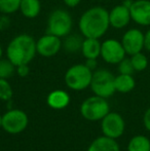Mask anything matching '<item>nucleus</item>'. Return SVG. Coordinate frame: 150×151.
Wrapping results in <instances>:
<instances>
[{
    "label": "nucleus",
    "instance_id": "obj_1",
    "mask_svg": "<svg viewBox=\"0 0 150 151\" xmlns=\"http://www.w3.org/2000/svg\"><path fill=\"white\" fill-rule=\"evenodd\" d=\"M110 27L109 12L102 6H94L82 14L78 22L80 33L85 38L100 39Z\"/></svg>",
    "mask_w": 150,
    "mask_h": 151
},
{
    "label": "nucleus",
    "instance_id": "obj_2",
    "mask_svg": "<svg viewBox=\"0 0 150 151\" xmlns=\"http://www.w3.org/2000/svg\"><path fill=\"white\" fill-rule=\"evenodd\" d=\"M36 54V41L29 34H20L16 36L6 48L7 59L16 67L24 64L29 65Z\"/></svg>",
    "mask_w": 150,
    "mask_h": 151
},
{
    "label": "nucleus",
    "instance_id": "obj_3",
    "mask_svg": "<svg viewBox=\"0 0 150 151\" xmlns=\"http://www.w3.org/2000/svg\"><path fill=\"white\" fill-rule=\"evenodd\" d=\"M93 71L84 64H76L65 73V83L70 90L83 91L90 86Z\"/></svg>",
    "mask_w": 150,
    "mask_h": 151
},
{
    "label": "nucleus",
    "instance_id": "obj_4",
    "mask_svg": "<svg viewBox=\"0 0 150 151\" xmlns=\"http://www.w3.org/2000/svg\"><path fill=\"white\" fill-rule=\"evenodd\" d=\"M110 112V107L105 98L93 96L82 102L80 113L85 119L90 121L102 120Z\"/></svg>",
    "mask_w": 150,
    "mask_h": 151
},
{
    "label": "nucleus",
    "instance_id": "obj_5",
    "mask_svg": "<svg viewBox=\"0 0 150 151\" xmlns=\"http://www.w3.org/2000/svg\"><path fill=\"white\" fill-rule=\"evenodd\" d=\"M73 20L71 14L65 9H56L50 14L47 21V33L58 37H66L71 33Z\"/></svg>",
    "mask_w": 150,
    "mask_h": 151
},
{
    "label": "nucleus",
    "instance_id": "obj_6",
    "mask_svg": "<svg viewBox=\"0 0 150 151\" xmlns=\"http://www.w3.org/2000/svg\"><path fill=\"white\" fill-rule=\"evenodd\" d=\"M115 76L106 69H98L93 72L90 88L96 96L102 98H110L116 91L114 86Z\"/></svg>",
    "mask_w": 150,
    "mask_h": 151
},
{
    "label": "nucleus",
    "instance_id": "obj_7",
    "mask_svg": "<svg viewBox=\"0 0 150 151\" xmlns=\"http://www.w3.org/2000/svg\"><path fill=\"white\" fill-rule=\"evenodd\" d=\"M28 116L21 109H9L2 115V129L8 134H20L28 125Z\"/></svg>",
    "mask_w": 150,
    "mask_h": 151
},
{
    "label": "nucleus",
    "instance_id": "obj_8",
    "mask_svg": "<svg viewBox=\"0 0 150 151\" xmlns=\"http://www.w3.org/2000/svg\"><path fill=\"white\" fill-rule=\"evenodd\" d=\"M101 129L104 136L116 140L123 135L126 122L120 114L116 112H109L101 120Z\"/></svg>",
    "mask_w": 150,
    "mask_h": 151
},
{
    "label": "nucleus",
    "instance_id": "obj_9",
    "mask_svg": "<svg viewBox=\"0 0 150 151\" xmlns=\"http://www.w3.org/2000/svg\"><path fill=\"white\" fill-rule=\"evenodd\" d=\"M126 50L121 41L116 39H106L101 43V55L102 59L108 64H118L126 58Z\"/></svg>",
    "mask_w": 150,
    "mask_h": 151
},
{
    "label": "nucleus",
    "instance_id": "obj_10",
    "mask_svg": "<svg viewBox=\"0 0 150 151\" xmlns=\"http://www.w3.org/2000/svg\"><path fill=\"white\" fill-rule=\"evenodd\" d=\"M62 46L63 42L60 37L46 33L36 41V52L44 58H50L56 56Z\"/></svg>",
    "mask_w": 150,
    "mask_h": 151
},
{
    "label": "nucleus",
    "instance_id": "obj_11",
    "mask_svg": "<svg viewBox=\"0 0 150 151\" xmlns=\"http://www.w3.org/2000/svg\"><path fill=\"white\" fill-rule=\"evenodd\" d=\"M121 44L126 55H135L140 52L144 48V33L136 28L130 29L123 34Z\"/></svg>",
    "mask_w": 150,
    "mask_h": 151
},
{
    "label": "nucleus",
    "instance_id": "obj_12",
    "mask_svg": "<svg viewBox=\"0 0 150 151\" xmlns=\"http://www.w3.org/2000/svg\"><path fill=\"white\" fill-rule=\"evenodd\" d=\"M131 18L140 26H150V0H135L130 7Z\"/></svg>",
    "mask_w": 150,
    "mask_h": 151
},
{
    "label": "nucleus",
    "instance_id": "obj_13",
    "mask_svg": "<svg viewBox=\"0 0 150 151\" xmlns=\"http://www.w3.org/2000/svg\"><path fill=\"white\" fill-rule=\"evenodd\" d=\"M131 12L130 8L123 4L114 6L109 12V22L110 26L115 29H122L128 25L131 22Z\"/></svg>",
    "mask_w": 150,
    "mask_h": 151
},
{
    "label": "nucleus",
    "instance_id": "obj_14",
    "mask_svg": "<svg viewBox=\"0 0 150 151\" xmlns=\"http://www.w3.org/2000/svg\"><path fill=\"white\" fill-rule=\"evenodd\" d=\"M48 106L52 109H64L70 103V97H69L68 93L62 90H56L52 91L50 95L47 96L46 99Z\"/></svg>",
    "mask_w": 150,
    "mask_h": 151
},
{
    "label": "nucleus",
    "instance_id": "obj_15",
    "mask_svg": "<svg viewBox=\"0 0 150 151\" xmlns=\"http://www.w3.org/2000/svg\"><path fill=\"white\" fill-rule=\"evenodd\" d=\"M88 151H120V149L116 140L103 135L102 137H98L92 142V144L88 146Z\"/></svg>",
    "mask_w": 150,
    "mask_h": 151
},
{
    "label": "nucleus",
    "instance_id": "obj_16",
    "mask_svg": "<svg viewBox=\"0 0 150 151\" xmlns=\"http://www.w3.org/2000/svg\"><path fill=\"white\" fill-rule=\"evenodd\" d=\"M81 52L85 59H98L101 55V42L98 38L84 37L81 45Z\"/></svg>",
    "mask_w": 150,
    "mask_h": 151
},
{
    "label": "nucleus",
    "instance_id": "obj_17",
    "mask_svg": "<svg viewBox=\"0 0 150 151\" xmlns=\"http://www.w3.org/2000/svg\"><path fill=\"white\" fill-rule=\"evenodd\" d=\"M114 86H115L116 91L126 93L134 90L135 86H136V81H135L133 75H130V74H119V75L115 76Z\"/></svg>",
    "mask_w": 150,
    "mask_h": 151
},
{
    "label": "nucleus",
    "instance_id": "obj_18",
    "mask_svg": "<svg viewBox=\"0 0 150 151\" xmlns=\"http://www.w3.org/2000/svg\"><path fill=\"white\" fill-rule=\"evenodd\" d=\"M41 4L39 0H21L20 12L27 19H34L40 14Z\"/></svg>",
    "mask_w": 150,
    "mask_h": 151
},
{
    "label": "nucleus",
    "instance_id": "obj_19",
    "mask_svg": "<svg viewBox=\"0 0 150 151\" xmlns=\"http://www.w3.org/2000/svg\"><path fill=\"white\" fill-rule=\"evenodd\" d=\"M128 151H150V140L143 135H137L130 140Z\"/></svg>",
    "mask_w": 150,
    "mask_h": 151
},
{
    "label": "nucleus",
    "instance_id": "obj_20",
    "mask_svg": "<svg viewBox=\"0 0 150 151\" xmlns=\"http://www.w3.org/2000/svg\"><path fill=\"white\" fill-rule=\"evenodd\" d=\"M83 40L78 35H67L65 37V41L63 42V46L68 52H77L81 50V45Z\"/></svg>",
    "mask_w": 150,
    "mask_h": 151
},
{
    "label": "nucleus",
    "instance_id": "obj_21",
    "mask_svg": "<svg viewBox=\"0 0 150 151\" xmlns=\"http://www.w3.org/2000/svg\"><path fill=\"white\" fill-rule=\"evenodd\" d=\"M130 59L133 64V67H134L135 71H138V72L143 71L148 66V59H147V57L142 52L132 55Z\"/></svg>",
    "mask_w": 150,
    "mask_h": 151
},
{
    "label": "nucleus",
    "instance_id": "obj_22",
    "mask_svg": "<svg viewBox=\"0 0 150 151\" xmlns=\"http://www.w3.org/2000/svg\"><path fill=\"white\" fill-rule=\"evenodd\" d=\"M21 0H0V12L10 14L20 10Z\"/></svg>",
    "mask_w": 150,
    "mask_h": 151
},
{
    "label": "nucleus",
    "instance_id": "obj_23",
    "mask_svg": "<svg viewBox=\"0 0 150 151\" xmlns=\"http://www.w3.org/2000/svg\"><path fill=\"white\" fill-rule=\"evenodd\" d=\"M17 67L8 59L1 60L0 59V78L7 79L14 75Z\"/></svg>",
    "mask_w": 150,
    "mask_h": 151
},
{
    "label": "nucleus",
    "instance_id": "obj_24",
    "mask_svg": "<svg viewBox=\"0 0 150 151\" xmlns=\"http://www.w3.org/2000/svg\"><path fill=\"white\" fill-rule=\"evenodd\" d=\"M14 95L12 88L7 79L0 78V100L1 101H10Z\"/></svg>",
    "mask_w": 150,
    "mask_h": 151
},
{
    "label": "nucleus",
    "instance_id": "obj_25",
    "mask_svg": "<svg viewBox=\"0 0 150 151\" xmlns=\"http://www.w3.org/2000/svg\"><path fill=\"white\" fill-rule=\"evenodd\" d=\"M117 65H118L119 74H130V75H132L135 72V69H134V67H133L131 59L124 58L123 60L120 61Z\"/></svg>",
    "mask_w": 150,
    "mask_h": 151
},
{
    "label": "nucleus",
    "instance_id": "obj_26",
    "mask_svg": "<svg viewBox=\"0 0 150 151\" xmlns=\"http://www.w3.org/2000/svg\"><path fill=\"white\" fill-rule=\"evenodd\" d=\"M16 71L20 77H26L30 72V68H29L28 64H24V65L17 66Z\"/></svg>",
    "mask_w": 150,
    "mask_h": 151
},
{
    "label": "nucleus",
    "instance_id": "obj_27",
    "mask_svg": "<svg viewBox=\"0 0 150 151\" xmlns=\"http://www.w3.org/2000/svg\"><path fill=\"white\" fill-rule=\"evenodd\" d=\"M143 123H144L145 129L150 132V108L145 111L144 116H143Z\"/></svg>",
    "mask_w": 150,
    "mask_h": 151
},
{
    "label": "nucleus",
    "instance_id": "obj_28",
    "mask_svg": "<svg viewBox=\"0 0 150 151\" xmlns=\"http://www.w3.org/2000/svg\"><path fill=\"white\" fill-rule=\"evenodd\" d=\"M84 65L88 68H90L92 71H94L97 68V65H98V62H97V59H86Z\"/></svg>",
    "mask_w": 150,
    "mask_h": 151
},
{
    "label": "nucleus",
    "instance_id": "obj_29",
    "mask_svg": "<svg viewBox=\"0 0 150 151\" xmlns=\"http://www.w3.org/2000/svg\"><path fill=\"white\" fill-rule=\"evenodd\" d=\"M144 48L150 52V29L147 30L146 33H144Z\"/></svg>",
    "mask_w": 150,
    "mask_h": 151
},
{
    "label": "nucleus",
    "instance_id": "obj_30",
    "mask_svg": "<svg viewBox=\"0 0 150 151\" xmlns=\"http://www.w3.org/2000/svg\"><path fill=\"white\" fill-rule=\"evenodd\" d=\"M80 1H81V0H63V2H64L68 7H75V6H77L78 4L80 3Z\"/></svg>",
    "mask_w": 150,
    "mask_h": 151
},
{
    "label": "nucleus",
    "instance_id": "obj_31",
    "mask_svg": "<svg viewBox=\"0 0 150 151\" xmlns=\"http://www.w3.org/2000/svg\"><path fill=\"white\" fill-rule=\"evenodd\" d=\"M2 54H3V50H2V47H1V45H0V59H1V57H2Z\"/></svg>",
    "mask_w": 150,
    "mask_h": 151
},
{
    "label": "nucleus",
    "instance_id": "obj_32",
    "mask_svg": "<svg viewBox=\"0 0 150 151\" xmlns=\"http://www.w3.org/2000/svg\"><path fill=\"white\" fill-rule=\"evenodd\" d=\"M2 127V116L0 115V127Z\"/></svg>",
    "mask_w": 150,
    "mask_h": 151
}]
</instances>
